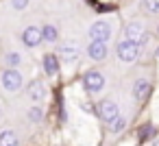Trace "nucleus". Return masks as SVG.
<instances>
[{"label": "nucleus", "instance_id": "1a4fd4ad", "mask_svg": "<svg viewBox=\"0 0 159 146\" xmlns=\"http://www.w3.org/2000/svg\"><path fill=\"white\" fill-rule=\"evenodd\" d=\"M20 39H22V44H24L26 48H37V46L42 44V29L35 26V24H31V26H26V29L22 31Z\"/></svg>", "mask_w": 159, "mask_h": 146}, {"label": "nucleus", "instance_id": "4468645a", "mask_svg": "<svg viewBox=\"0 0 159 146\" xmlns=\"http://www.w3.org/2000/svg\"><path fill=\"white\" fill-rule=\"evenodd\" d=\"M42 42L46 44H57L59 42V31L55 24H44L42 26Z\"/></svg>", "mask_w": 159, "mask_h": 146}, {"label": "nucleus", "instance_id": "aec40b11", "mask_svg": "<svg viewBox=\"0 0 159 146\" xmlns=\"http://www.w3.org/2000/svg\"><path fill=\"white\" fill-rule=\"evenodd\" d=\"M2 118H5V105L0 103V122H2Z\"/></svg>", "mask_w": 159, "mask_h": 146}, {"label": "nucleus", "instance_id": "6e6552de", "mask_svg": "<svg viewBox=\"0 0 159 146\" xmlns=\"http://www.w3.org/2000/svg\"><path fill=\"white\" fill-rule=\"evenodd\" d=\"M87 35H89L92 42H107L111 37V24L105 22V20H98L87 29Z\"/></svg>", "mask_w": 159, "mask_h": 146}, {"label": "nucleus", "instance_id": "412c9836", "mask_svg": "<svg viewBox=\"0 0 159 146\" xmlns=\"http://www.w3.org/2000/svg\"><path fill=\"white\" fill-rule=\"evenodd\" d=\"M152 146H159V139H157V142H155V144H152Z\"/></svg>", "mask_w": 159, "mask_h": 146}, {"label": "nucleus", "instance_id": "f03ea898", "mask_svg": "<svg viewBox=\"0 0 159 146\" xmlns=\"http://www.w3.org/2000/svg\"><path fill=\"white\" fill-rule=\"evenodd\" d=\"M81 55V48L74 39H68V42H61L59 48H57V59L63 61V63H74Z\"/></svg>", "mask_w": 159, "mask_h": 146}, {"label": "nucleus", "instance_id": "9d476101", "mask_svg": "<svg viewBox=\"0 0 159 146\" xmlns=\"http://www.w3.org/2000/svg\"><path fill=\"white\" fill-rule=\"evenodd\" d=\"M0 146H22V139L13 126H5L0 131Z\"/></svg>", "mask_w": 159, "mask_h": 146}, {"label": "nucleus", "instance_id": "423d86ee", "mask_svg": "<svg viewBox=\"0 0 159 146\" xmlns=\"http://www.w3.org/2000/svg\"><path fill=\"white\" fill-rule=\"evenodd\" d=\"M120 113H122V111H120L118 103H116V100H111V98H105V100L98 105V116H100V120H102L105 124H111Z\"/></svg>", "mask_w": 159, "mask_h": 146}, {"label": "nucleus", "instance_id": "f8f14e48", "mask_svg": "<svg viewBox=\"0 0 159 146\" xmlns=\"http://www.w3.org/2000/svg\"><path fill=\"white\" fill-rule=\"evenodd\" d=\"M148 94H150V83H148L146 79H137V81L133 83V98H135L137 103H144V100L148 98Z\"/></svg>", "mask_w": 159, "mask_h": 146}, {"label": "nucleus", "instance_id": "f257e3e1", "mask_svg": "<svg viewBox=\"0 0 159 146\" xmlns=\"http://www.w3.org/2000/svg\"><path fill=\"white\" fill-rule=\"evenodd\" d=\"M24 85V74L16 68H5L0 72V87L5 94H18Z\"/></svg>", "mask_w": 159, "mask_h": 146}, {"label": "nucleus", "instance_id": "39448f33", "mask_svg": "<svg viewBox=\"0 0 159 146\" xmlns=\"http://www.w3.org/2000/svg\"><path fill=\"white\" fill-rule=\"evenodd\" d=\"M124 39H129V42H133V44H137L142 48L148 42V33H146V29L139 22H129L124 26Z\"/></svg>", "mask_w": 159, "mask_h": 146}, {"label": "nucleus", "instance_id": "ddd939ff", "mask_svg": "<svg viewBox=\"0 0 159 146\" xmlns=\"http://www.w3.org/2000/svg\"><path fill=\"white\" fill-rule=\"evenodd\" d=\"M2 63H5V68H16V70H20V66L24 63V57H22L18 50H9V52H5Z\"/></svg>", "mask_w": 159, "mask_h": 146}, {"label": "nucleus", "instance_id": "7ed1b4c3", "mask_svg": "<svg viewBox=\"0 0 159 146\" xmlns=\"http://www.w3.org/2000/svg\"><path fill=\"white\" fill-rule=\"evenodd\" d=\"M118 59L122 61V63H133V61H137V57H139V52H142V48L137 46V44H133V42H129V39H122V42H118Z\"/></svg>", "mask_w": 159, "mask_h": 146}, {"label": "nucleus", "instance_id": "4be33fe9", "mask_svg": "<svg viewBox=\"0 0 159 146\" xmlns=\"http://www.w3.org/2000/svg\"><path fill=\"white\" fill-rule=\"evenodd\" d=\"M157 57H159V52H157Z\"/></svg>", "mask_w": 159, "mask_h": 146}, {"label": "nucleus", "instance_id": "a211bd4d", "mask_svg": "<svg viewBox=\"0 0 159 146\" xmlns=\"http://www.w3.org/2000/svg\"><path fill=\"white\" fill-rule=\"evenodd\" d=\"M144 9H146V13L157 16L159 13V0H144Z\"/></svg>", "mask_w": 159, "mask_h": 146}, {"label": "nucleus", "instance_id": "6ab92c4d", "mask_svg": "<svg viewBox=\"0 0 159 146\" xmlns=\"http://www.w3.org/2000/svg\"><path fill=\"white\" fill-rule=\"evenodd\" d=\"M11 7H13L16 11H24V9L29 7V0H11Z\"/></svg>", "mask_w": 159, "mask_h": 146}, {"label": "nucleus", "instance_id": "20e7f679", "mask_svg": "<svg viewBox=\"0 0 159 146\" xmlns=\"http://www.w3.org/2000/svg\"><path fill=\"white\" fill-rule=\"evenodd\" d=\"M26 98L33 103V105H42L46 98H48V87L42 79H35L26 85Z\"/></svg>", "mask_w": 159, "mask_h": 146}, {"label": "nucleus", "instance_id": "9b49d317", "mask_svg": "<svg viewBox=\"0 0 159 146\" xmlns=\"http://www.w3.org/2000/svg\"><path fill=\"white\" fill-rule=\"evenodd\" d=\"M85 52H87V57L92 61H102L107 57V44L105 42H89V46H87Z\"/></svg>", "mask_w": 159, "mask_h": 146}, {"label": "nucleus", "instance_id": "dca6fc26", "mask_svg": "<svg viewBox=\"0 0 159 146\" xmlns=\"http://www.w3.org/2000/svg\"><path fill=\"white\" fill-rule=\"evenodd\" d=\"M26 118H29L31 122L39 124V122L44 120V109H42V105H33V107H29V109H26Z\"/></svg>", "mask_w": 159, "mask_h": 146}, {"label": "nucleus", "instance_id": "f3484780", "mask_svg": "<svg viewBox=\"0 0 159 146\" xmlns=\"http://www.w3.org/2000/svg\"><path fill=\"white\" fill-rule=\"evenodd\" d=\"M126 124H129V118H126L124 113H120V116H118V118H116V120L109 124V126H111L109 131H111L113 135H118V133H122V131L126 129Z\"/></svg>", "mask_w": 159, "mask_h": 146}, {"label": "nucleus", "instance_id": "2eb2a0df", "mask_svg": "<svg viewBox=\"0 0 159 146\" xmlns=\"http://www.w3.org/2000/svg\"><path fill=\"white\" fill-rule=\"evenodd\" d=\"M42 66H44V72H46L48 76L57 74V72H59V59H57V55H44Z\"/></svg>", "mask_w": 159, "mask_h": 146}, {"label": "nucleus", "instance_id": "0eeeda50", "mask_svg": "<svg viewBox=\"0 0 159 146\" xmlns=\"http://www.w3.org/2000/svg\"><path fill=\"white\" fill-rule=\"evenodd\" d=\"M83 87H85L87 94H98V92L105 87V76H102V72L89 70V72L83 76Z\"/></svg>", "mask_w": 159, "mask_h": 146}]
</instances>
